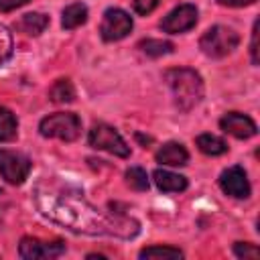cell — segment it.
Returning a JSON list of instances; mask_svg holds the SVG:
<instances>
[{"mask_svg": "<svg viewBox=\"0 0 260 260\" xmlns=\"http://www.w3.org/2000/svg\"><path fill=\"white\" fill-rule=\"evenodd\" d=\"M195 22H197V8L193 4H181L162 18L160 26H162L165 32L179 35V32H185V30L193 28Z\"/></svg>", "mask_w": 260, "mask_h": 260, "instance_id": "obj_9", "label": "cell"}, {"mask_svg": "<svg viewBox=\"0 0 260 260\" xmlns=\"http://www.w3.org/2000/svg\"><path fill=\"white\" fill-rule=\"evenodd\" d=\"M37 207L51 221L85 236H112L134 238L138 234V221L122 213H106L83 199V193L69 187H55L41 183L35 189Z\"/></svg>", "mask_w": 260, "mask_h": 260, "instance_id": "obj_1", "label": "cell"}, {"mask_svg": "<svg viewBox=\"0 0 260 260\" xmlns=\"http://www.w3.org/2000/svg\"><path fill=\"white\" fill-rule=\"evenodd\" d=\"M221 6H232V8H240V6H250L256 0H217Z\"/></svg>", "mask_w": 260, "mask_h": 260, "instance_id": "obj_27", "label": "cell"}, {"mask_svg": "<svg viewBox=\"0 0 260 260\" xmlns=\"http://www.w3.org/2000/svg\"><path fill=\"white\" fill-rule=\"evenodd\" d=\"M250 55H252V63L258 65V20L254 22L252 28V43H250Z\"/></svg>", "mask_w": 260, "mask_h": 260, "instance_id": "obj_25", "label": "cell"}, {"mask_svg": "<svg viewBox=\"0 0 260 260\" xmlns=\"http://www.w3.org/2000/svg\"><path fill=\"white\" fill-rule=\"evenodd\" d=\"M85 20H87V8H85V4L75 2V4H69V6L63 10L61 24H63V28L71 30V28L81 26Z\"/></svg>", "mask_w": 260, "mask_h": 260, "instance_id": "obj_15", "label": "cell"}, {"mask_svg": "<svg viewBox=\"0 0 260 260\" xmlns=\"http://www.w3.org/2000/svg\"><path fill=\"white\" fill-rule=\"evenodd\" d=\"M152 179L156 183V187L165 193H179V191H185L187 189V179L177 175V173H171V171H162V169H156L152 173Z\"/></svg>", "mask_w": 260, "mask_h": 260, "instance_id": "obj_13", "label": "cell"}, {"mask_svg": "<svg viewBox=\"0 0 260 260\" xmlns=\"http://www.w3.org/2000/svg\"><path fill=\"white\" fill-rule=\"evenodd\" d=\"M28 0H0V12H10L18 6H24Z\"/></svg>", "mask_w": 260, "mask_h": 260, "instance_id": "obj_26", "label": "cell"}, {"mask_svg": "<svg viewBox=\"0 0 260 260\" xmlns=\"http://www.w3.org/2000/svg\"><path fill=\"white\" fill-rule=\"evenodd\" d=\"M47 24H49V16H45L41 12H28L18 20L16 28L26 32V35H30V37H37L47 28Z\"/></svg>", "mask_w": 260, "mask_h": 260, "instance_id": "obj_14", "label": "cell"}, {"mask_svg": "<svg viewBox=\"0 0 260 260\" xmlns=\"http://www.w3.org/2000/svg\"><path fill=\"white\" fill-rule=\"evenodd\" d=\"M142 49V53H146L148 57H162V55H169L173 53V43L169 41H160V39H146L138 45Z\"/></svg>", "mask_w": 260, "mask_h": 260, "instance_id": "obj_19", "label": "cell"}, {"mask_svg": "<svg viewBox=\"0 0 260 260\" xmlns=\"http://www.w3.org/2000/svg\"><path fill=\"white\" fill-rule=\"evenodd\" d=\"M16 128H18L16 116L8 108H0V142L12 140L16 136Z\"/></svg>", "mask_w": 260, "mask_h": 260, "instance_id": "obj_18", "label": "cell"}, {"mask_svg": "<svg viewBox=\"0 0 260 260\" xmlns=\"http://www.w3.org/2000/svg\"><path fill=\"white\" fill-rule=\"evenodd\" d=\"M156 160L162 162V165H171V167H183L189 160V152L179 142H167L156 152Z\"/></svg>", "mask_w": 260, "mask_h": 260, "instance_id": "obj_12", "label": "cell"}, {"mask_svg": "<svg viewBox=\"0 0 260 260\" xmlns=\"http://www.w3.org/2000/svg\"><path fill=\"white\" fill-rule=\"evenodd\" d=\"M89 146L98 148V150H106L110 154H116V156H122L126 158L130 154V146L124 142V138L108 124H93L91 130H89Z\"/></svg>", "mask_w": 260, "mask_h": 260, "instance_id": "obj_5", "label": "cell"}, {"mask_svg": "<svg viewBox=\"0 0 260 260\" xmlns=\"http://www.w3.org/2000/svg\"><path fill=\"white\" fill-rule=\"evenodd\" d=\"M234 254L238 258H244V260H256V258H260L258 246L248 244V242H236L234 244Z\"/></svg>", "mask_w": 260, "mask_h": 260, "instance_id": "obj_23", "label": "cell"}, {"mask_svg": "<svg viewBox=\"0 0 260 260\" xmlns=\"http://www.w3.org/2000/svg\"><path fill=\"white\" fill-rule=\"evenodd\" d=\"M219 126H221L223 132H228V134H232V136H236V138H242V140L252 138V136L258 132L254 120L248 118V116H244V114H240V112H230V114H225V116L219 120Z\"/></svg>", "mask_w": 260, "mask_h": 260, "instance_id": "obj_11", "label": "cell"}, {"mask_svg": "<svg viewBox=\"0 0 260 260\" xmlns=\"http://www.w3.org/2000/svg\"><path fill=\"white\" fill-rule=\"evenodd\" d=\"M132 30V18L122 8H108L104 12V20L100 26L104 41H120Z\"/></svg>", "mask_w": 260, "mask_h": 260, "instance_id": "obj_7", "label": "cell"}, {"mask_svg": "<svg viewBox=\"0 0 260 260\" xmlns=\"http://www.w3.org/2000/svg\"><path fill=\"white\" fill-rule=\"evenodd\" d=\"M0 195H2V191H0Z\"/></svg>", "mask_w": 260, "mask_h": 260, "instance_id": "obj_28", "label": "cell"}, {"mask_svg": "<svg viewBox=\"0 0 260 260\" xmlns=\"http://www.w3.org/2000/svg\"><path fill=\"white\" fill-rule=\"evenodd\" d=\"M12 49H14L12 35L8 32V28L4 24H0V65H4L12 57Z\"/></svg>", "mask_w": 260, "mask_h": 260, "instance_id": "obj_22", "label": "cell"}, {"mask_svg": "<svg viewBox=\"0 0 260 260\" xmlns=\"http://www.w3.org/2000/svg\"><path fill=\"white\" fill-rule=\"evenodd\" d=\"M30 167L32 165L24 154L12 150H0V175L10 185H22L30 173Z\"/></svg>", "mask_w": 260, "mask_h": 260, "instance_id": "obj_6", "label": "cell"}, {"mask_svg": "<svg viewBox=\"0 0 260 260\" xmlns=\"http://www.w3.org/2000/svg\"><path fill=\"white\" fill-rule=\"evenodd\" d=\"M49 98L55 104H69L75 100V87L69 79H57L49 89Z\"/></svg>", "mask_w": 260, "mask_h": 260, "instance_id": "obj_17", "label": "cell"}, {"mask_svg": "<svg viewBox=\"0 0 260 260\" xmlns=\"http://www.w3.org/2000/svg\"><path fill=\"white\" fill-rule=\"evenodd\" d=\"M138 256L140 258H183V252L171 246H150V248L140 250Z\"/></svg>", "mask_w": 260, "mask_h": 260, "instance_id": "obj_20", "label": "cell"}, {"mask_svg": "<svg viewBox=\"0 0 260 260\" xmlns=\"http://www.w3.org/2000/svg\"><path fill=\"white\" fill-rule=\"evenodd\" d=\"M238 45H240V35L234 28L223 26V24H215L207 28L199 41L201 51L211 59H221L230 55Z\"/></svg>", "mask_w": 260, "mask_h": 260, "instance_id": "obj_3", "label": "cell"}, {"mask_svg": "<svg viewBox=\"0 0 260 260\" xmlns=\"http://www.w3.org/2000/svg\"><path fill=\"white\" fill-rule=\"evenodd\" d=\"M126 183L130 185V189L134 191H146L148 189V177L146 171L140 167H130L126 171Z\"/></svg>", "mask_w": 260, "mask_h": 260, "instance_id": "obj_21", "label": "cell"}, {"mask_svg": "<svg viewBox=\"0 0 260 260\" xmlns=\"http://www.w3.org/2000/svg\"><path fill=\"white\" fill-rule=\"evenodd\" d=\"M158 2H160V0H132L134 10H136L138 14H148V12H152V10L158 6Z\"/></svg>", "mask_w": 260, "mask_h": 260, "instance_id": "obj_24", "label": "cell"}, {"mask_svg": "<svg viewBox=\"0 0 260 260\" xmlns=\"http://www.w3.org/2000/svg\"><path fill=\"white\" fill-rule=\"evenodd\" d=\"M219 187L223 189V193H228L236 199H246L250 195V183H248L246 171L242 167L225 169L219 177Z\"/></svg>", "mask_w": 260, "mask_h": 260, "instance_id": "obj_10", "label": "cell"}, {"mask_svg": "<svg viewBox=\"0 0 260 260\" xmlns=\"http://www.w3.org/2000/svg\"><path fill=\"white\" fill-rule=\"evenodd\" d=\"M39 132L45 138H59V140L71 142L81 132V120L71 112H57L41 120Z\"/></svg>", "mask_w": 260, "mask_h": 260, "instance_id": "obj_4", "label": "cell"}, {"mask_svg": "<svg viewBox=\"0 0 260 260\" xmlns=\"http://www.w3.org/2000/svg\"><path fill=\"white\" fill-rule=\"evenodd\" d=\"M18 254L26 260H41V258H57L65 254L63 242H43L39 238H22L18 246Z\"/></svg>", "mask_w": 260, "mask_h": 260, "instance_id": "obj_8", "label": "cell"}, {"mask_svg": "<svg viewBox=\"0 0 260 260\" xmlns=\"http://www.w3.org/2000/svg\"><path fill=\"white\" fill-rule=\"evenodd\" d=\"M195 144L203 154H209V156H219L228 150L225 140H221L215 134H201V136L195 138Z\"/></svg>", "mask_w": 260, "mask_h": 260, "instance_id": "obj_16", "label": "cell"}, {"mask_svg": "<svg viewBox=\"0 0 260 260\" xmlns=\"http://www.w3.org/2000/svg\"><path fill=\"white\" fill-rule=\"evenodd\" d=\"M165 79L173 89L175 104L181 112L193 110L203 100V79L195 69H187V67L169 69L165 73Z\"/></svg>", "mask_w": 260, "mask_h": 260, "instance_id": "obj_2", "label": "cell"}]
</instances>
